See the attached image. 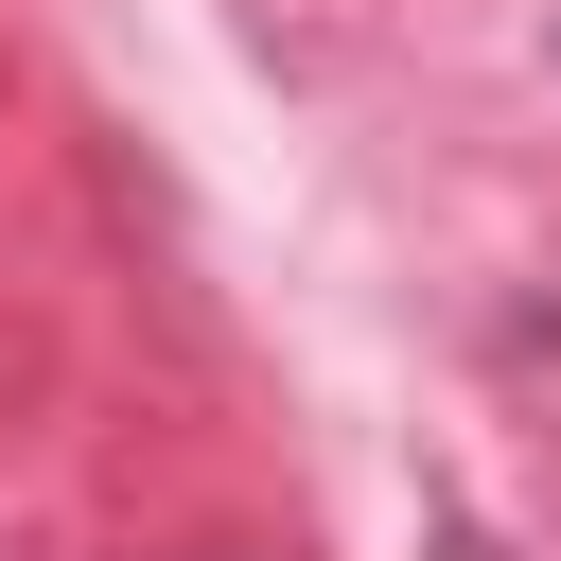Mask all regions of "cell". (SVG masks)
<instances>
[{"label":"cell","instance_id":"6da1fadb","mask_svg":"<svg viewBox=\"0 0 561 561\" xmlns=\"http://www.w3.org/2000/svg\"><path fill=\"white\" fill-rule=\"evenodd\" d=\"M421 561H491V543H473V526H438V543H421Z\"/></svg>","mask_w":561,"mask_h":561}]
</instances>
